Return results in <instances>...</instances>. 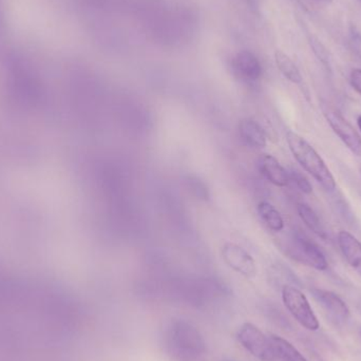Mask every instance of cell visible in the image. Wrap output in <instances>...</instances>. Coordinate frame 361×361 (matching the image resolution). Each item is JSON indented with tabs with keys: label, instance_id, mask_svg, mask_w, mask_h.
Instances as JSON below:
<instances>
[{
	"label": "cell",
	"instance_id": "1",
	"mask_svg": "<svg viewBox=\"0 0 361 361\" xmlns=\"http://www.w3.org/2000/svg\"><path fill=\"white\" fill-rule=\"evenodd\" d=\"M169 355L177 361H204L205 341L199 330L185 320L171 322L165 336Z\"/></svg>",
	"mask_w": 361,
	"mask_h": 361
},
{
	"label": "cell",
	"instance_id": "2",
	"mask_svg": "<svg viewBox=\"0 0 361 361\" xmlns=\"http://www.w3.org/2000/svg\"><path fill=\"white\" fill-rule=\"evenodd\" d=\"M286 142L293 156L307 173L326 190L333 191L336 188V182L330 169L307 140L294 131H288Z\"/></svg>",
	"mask_w": 361,
	"mask_h": 361
},
{
	"label": "cell",
	"instance_id": "3",
	"mask_svg": "<svg viewBox=\"0 0 361 361\" xmlns=\"http://www.w3.org/2000/svg\"><path fill=\"white\" fill-rule=\"evenodd\" d=\"M282 300L293 317L307 330L317 331L319 322L314 313L305 295L292 286H284L282 288Z\"/></svg>",
	"mask_w": 361,
	"mask_h": 361
},
{
	"label": "cell",
	"instance_id": "4",
	"mask_svg": "<svg viewBox=\"0 0 361 361\" xmlns=\"http://www.w3.org/2000/svg\"><path fill=\"white\" fill-rule=\"evenodd\" d=\"M290 258L298 261L301 264L312 267L316 271H326L329 267L328 260L324 252L309 238L302 235L293 237L290 247Z\"/></svg>",
	"mask_w": 361,
	"mask_h": 361
},
{
	"label": "cell",
	"instance_id": "5",
	"mask_svg": "<svg viewBox=\"0 0 361 361\" xmlns=\"http://www.w3.org/2000/svg\"><path fill=\"white\" fill-rule=\"evenodd\" d=\"M238 341L258 360L262 361L277 360L271 341L254 324H244L238 332Z\"/></svg>",
	"mask_w": 361,
	"mask_h": 361
},
{
	"label": "cell",
	"instance_id": "6",
	"mask_svg": "<svg viewBox=\"0 0 361 361\" xmlns=\"http://www.w3.org/2000/svg\"><path fill=\"white\" fill-rule=\"evenodd\" d=\"M223 260L233 271L247 279H252L257 275V265L254 258L244 248L237 244L227 242L223 245Z\"/></svg>",
	"mask_w": 361,
	"mask_h": 361
},
{
	"label": "cell",
	"instance_id": "7",
	"mask_svg": "<svg viewBox=\"0 0 361 361\" xmlns=\"http://www.w3.org/2000/svg\"><path fill=\"white\" fill-rule=\"evenodd\" d=\"M324 114L333 131L343 143L351 150L352 154L361 157V137L356 129L337 110L328 109Z\"/></svg>",
	"mask_w": 361,
	"mask_h": 361
},
{
	"label": "cell",
	"instance_id": "8",
	"mask_svg": "<svg viewBox=\"0 0 361 361\" xmlns=\"http://www.w3.org/2000/svg\"><path fill=\"white\" fill-rule=\"evenodd\" d=\"M231 70L235 78L244 82H256L263 74L258 57L248 50L240 51L233 57Z\"/></svg>",
	"mask_w": 361,
	"mask_h": 361
},
{
	"label": "cell",
	"instance_id": "9",
	"mask_svg": "<svg viewBox=\"0 0 361 361\" xmlns=\"http://www.w3.org/2000/svg\"><path fill=\"white\" fill-rule=\"evenodd\" d=\"M258 169L261 175L271 184L278 187L288 186L290 176L279 161L271 154H262L258 159Z\"/></svg>",
	"mask_w": 361,
	"mask_h": 361
},
{
	"label": "cell",
	"instance_id": "10",
	"mask_svg": "<svg viewBox=\"0 0 361 361\" xmlns=\"http://www.w3.org/2000/svg\"><path fill=\"white\" fill-rule=\"evenodd\" d=\"M313 295L316 300L324 307L326 312L334 316L341 322H345L350 317V309L347 303L335 293L331 290L316 288L313 290Z\"/></svg>",
	"mask_w": 361,
	"mask_h": 361
},
{
	"label": "cell",
	"instance_id": "11",
	"mask_svg": "<svg viewBox=\"0 0 361 361\" xmlns=\"http://www.w3.org/2000/svg\"><path fill=\"white\" fill-rule=\"evenodd\" d=\"M339 248L350 267L361 276V243L353 235L341 231L337 235Z\"/></svg>",
	"mask_w": 361,
	"mask_h": 361
},
{
	"label": "cell",
	"instance_id": "12",
	"mask_svg": "<svg viewBox=\"0 0 361 361\" xmlns=\"http://www.w3.org/2000/svg\"><path fill=\"white\" fill-rule=\"evenodd\" d=\"M240 137L252 148H264L267 144V133L256 121L244 118L239 124Z\"/></svg>",
	"mask_w": 361,
	"mask_h": 361
},
{
	"label": "cell",
	"instance_id": "13",
	"mask_svg": "<svg viewBox=\"0 0 361 361\" xmlns=\"http://www.w3.org/2000/svg\"><path fill=\"white\" fill-rule=\"evenodd\" d=\"M274 351H275L277 360L282 361H307L303 357L302 354L286 339L277 335H271L269 337Z\"/></svg>",
	"mask_w": 361,
	"mask_h": 361
},
{
	"label": "cell",
	"instance_id": "14",
	"mask_svg": "<svg viewBox=\"0 0 361 361\" xmlns=\"http://www.w3.org/2000/svg\"><path fill=\"white\" fill-rule=\"evenodd\" d=\"M257 209H258V214L260 216L261 220L265 223V225L271 231H276V233L283 231V218H282L281 214L278 212L275 206L271 205L269 202L262 201L258 204Z\"/></svg>",
	"mask_w": 361,
	"mask_h": 361
},
{
	"label": "cell",
	"instance_id": "15",
	"mask_svg": "<svg viewBox=\"0 0 361 361\" xmlns=\"http://www.w3.org/2000/svg\"><path fill=\"white\" fill-rule=\"evenodd\" d=\"M275 61L278 69L283 74L284 78H288L290 82H294V84H301L302 82V76H301L298 67L283 51H276Z\"/></svg>",
	"mask_w": 361,
	"mask_h": 361
},
{
	"label": "cell",
	"instance_id": "16",
	"mask_svg": "<svg viewBox=\"0 0 361 361\" xmlns=\"http://www.w3.org/2000/svg\"><path fill=\"white\" fill-rule=\"evenodd\" d=\"M297 210H298L299 216H300L302 222L305 223V226L310 231L316 233L318 237L326 239V231H324V226H322V222H320L319 218H318L317 214L314 212L313 208L310 207L307 204L301 203L299 204Z\"/></svg>",
	"mask_w": 361,
	"mask_h": 361
},
{
	"label": "cell",
	"instance_id": "17",
	"mask_svg": "<svg viewBox=\"0 0 361 361\" xmlns=\"http://www.w3.org/2000/svg\"><path fill=\"white\" fill-rule=\"evenodd\" d=\"M187 183H188L189 188L195 197L204 200V201L209 199V191L201 180L197 179V178H189Z\"/></svg>",
	"mask_w": 361,
	"mask_h": 361
},
{
	"label": "cell",
	"instance_id": "18",
	"mask_svg": "<svg viewBox=\"0 0 361 361\" xmlns=\"http://www.w3.org/2000/svg\"><path fill=\"white\" fill-rule=\"evenodd\" d=\"M290 176V180H293V182L296 184V186L298 187L299 190L302 191L303 193H307V195H310L313 191V186H312L310 180L305 177V176L301 175L298 171H292Z\"/></svg>",
	"mask_w": 361,
	"mask_h": 361
},
{
	"label": "cell",
	"instance_id": "19",
	"mask_svg": "<svg viewBox=\"0 0 361 361\" xmlns=\"http://www.w3.org/2000/svg\"><path fill=\"white\" fill-rule=\"evenodd\" d=\"M350 49L354 55L361 59V35L358 32L352 31L350 35Z\"/></svg>",
	"mask_w": 361,
	"mask_h": 361
},
{
	"label": "cell",
	"instance_id": "20",
	"mask_svg": "<svg viewBox=\"0 0 361 361\" xmlns=\"http://www.w3.org/2000/svg\"><path fill=\"white\" fill-rule=\"evenodd\" d=\"M350 82L361 95V69L352 70L351 74H350Z\"/></svg>",
	"mask_w": 361,
	"mask_h": 361
},
{
	"label": "cell",
	"instance_id": "21",
	"mask_svg": "<svg viewBox=\"0 0 361 361\" xmlns=\"http://www.w3.org/2000/svg\"><path fill=\"white\" fill-rule=\"evenodd\" d=\"M357 124H358V127H360V129L361 131V116H358Z\"/></svg>",
	"mask_w": 361,
	"mask_h": 361
},
{
	"label": "cell",
	"instance_id": "22",
	"mask_svg": "<svg viewBox=\"0 0 361 361\" xmlns=\"http://www.w3.org/2000/svg\"><path fill=\"white\" fill-rule=\"evenodd\" d=\"M316 1H331V0H316Z\"/></svg>",
	"mask_w": 361,
	"mask_h": 361
},
{
	"label": "cell",
	"instance_id": "23",
	"mask_svg": "<svg viewBox=\"0 0 361 361\" xmlns=\"http://www.w3.org/2000/svg\"><path fill=\"white\" fill-rule=\"evenodd\" d=\"M358 1H360V4H361V0H358Z\"/></svg>",
	"mask_w": 361,
	"mask_h": 361
},
{
	"label": "cell",
	"instance_id": "24",
	"mask_svg": "<svg viewBox=\"0 0 361 361\" xmlns=\"http://www.w3.org/2000/svg\"><path fill=\"white\" fill-rule=\"evenodd\" d=\"M226 361H231V360H226Z\"/></svg>",
	"mask_w": 361,
	"mask_h": 361
}]
</instances>
